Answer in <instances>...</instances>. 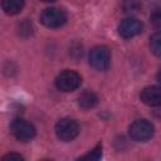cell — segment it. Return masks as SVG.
Here are the masks:
<instances>
[{
  "mask_svg": "<svg viewBox=\"0 0 161 161\" xmlns=\"http://www.w3.org/2000/svg\"><path fill=\"white\" fill-rule=\"evenodd\" d=\"M155 128L153 125L147 119H136L131 123L128 128V133L133 141L146 142L153 136Z\"/></svg>",
  "mask_w": 161,
  "mask_h": 161,
  "instance_id": "obj_1",
  "label": "cell"
},
{
  "mask_svg": "<svg viewBox=\"0 0 161 161\" xmlns=\"http://www.w3.org/2000/svg\"><path fill=\"white\" fill-rule=\"evenodd\" d=\"M79 133V125L73 118H62L55 125V135L63 142L74 140Z\"/></svg>",
  "mask_w": 161,
  "mask_h": 161,
  "instance_id": "obj_2",
  "label": "cell"
},
{
  "mask_svg": "<svg viewBox=\"0 0 161 161\" xmlns=\"http://www.w3.org/2000/svg\"><path fill=\"white\" fill-rule=\"evenodd\" d=\"M111 63V52L106 45H97L89 52V64L99 72L108 69Z\"/></svg>",
  "mask_w": 161,
  "mask_h": 161,
  "instance_id": "obj_3",
  "label": "cell"
},
{
  "mask_svg": "<svg viewBox=\"0 0 161 161\" xmlns=\"http://www.w3.org/2000/svg\"><path fill=\"white\" fill-rule=\"evenodd\" d=\"M82 83V77L74 72L65 69L60 72L55 78V87L62 92H72L75 91Z\"/></svg>",
  "mask_w": 161,
  "mask_h": 161,
  "instance_id": "obj_4",
  "label": "cell"
},
{
  "mask_svg": "<svg viewBox=\"0 0 161 161\" xmlns=\"http://www.w3.org/2000/svg\"><path fill=\"white\" fill-rule=\"evenodd\" d=\"M10 130L14 137L23 142L30 141L35 136V127L24 118H15L10 125Z\"/></svg>",
  "mask_w": 161,
  "mask_h": 161,
  "instance_id": "obj_5",
  "label": "cell"
},
{
  "mask_svg": "<svg viewBox=\"0 0 161 161\" xmlns=\"http://www.w3.org/2000/svg\"><path fill=\"white\" fill-rule=\"evenodd\" d=\"M40 21L47 28H60L67 21V14L57 8H48L40 14Z\"/></svg>",
  "mask_w": 161,
  "mask_h": 161,
  "instance_id": "obj_6",
  "label": "cell"
},
{
  "mask_svg": "<svg viewBox=\"0 0 161 161\" xmlns=\"http://www.w3.org/2000/svg\"><path fill=\"white\" fill-rule=\"evenodd\" d=\"M143 29V25L141 23V20H138L137 18L130 16L123 19L119 25H118V34L125 38V39H131L136 35H138Z\"/></svg>",
  "mask_w": 161,
  "mask_h": 161,
  "instance_id": "obj_7",
  "label": "cell"
},
{
  "mask_svg": "<svg viewBox=\"0 0 161 161\" xmlns=\"http://www.w3.org/2000/svg\"><path fill=\"white\" fill-rule=\"evenodd\" d=\"M140 98L141 101L150 106V107H157L161 103V93H160V88L157 86H148L145 87L141 93H140Z\"/></svg>",
  "mask_w": 161,
  "mask_h": 161,
  "instance_id": "obj_8",
  "label": "cell"
},
{
  "mask_svg": "<svg viewBox=\"0 0 161 161\" xmlns=\"http://www.w3.org/2000/svg\"><path fill=\"white\" fill-rule=\"evenodd\" d=\"M98 103V96L92 91H84L78 97V104L83 109H91L96 107Z\"/></svg>",
  "mask_w": 161,
  "mask_h": 161,
  "instance_id": "obj_9",
  "label": "cell"
},
{
  "mask_svg": "<svg viewBox=\"0 0 161 161\" xmlns=\"http://www.w3.org/2000/svg\"><path fill=\"white\" fill-rule=\"evenodd\" d=\"M25 5V0H1V8L4 13L9 15L19 14Z\"/></svg>",
  "mask_w": 161,
  "mask_h": 161,
  "instance_id": "obj_10",
  "label": "cell"
},
{
  "mask_svg": "<svg viewBox=\"0 0 161 161\" xmlns=\"http://www.w3.org/2000/svg\"><path fill=\"white\" fill-rule=\"evenodd\" d=\"M150 47H151L152 53L156 57H160V54H161V36H160V33L158 31L155 33L150 38Z\"/></svg>",
  "mask_w": 161,
  "mask_h": 161,
  "instance_id": "obj_11",
  "label": "cell"
},
{
  "mask_svg": "<svg viewBox=\"0 0 161 161\" xmlns=\"http://www.w3.org/2000/svg\"><path fill=\"white\" fill-rule=\"evenodd\" d=\"M141 3L140 0H123L122 1V9L125 13H135L140 10Z\"/></svg>",
  "mask_w": 161,
  "mask_h": 161,
  "instance_id": "obj_12",
  "label": "cell"
},
{
  "mask_svg": "<svg viewBox=\"0 0 161 161\" xmlns=\"http://www.w3.org/2000/svg\"><path fill=\"white\" fill-rule=\"evenodd\" d=\"M102 156V145H97L89 153L84 155L80 157V160H99Z\"/></svg>",
  "mask_w": 161,
  "mask_h": 161,
  "instance_id": "obj_13",
  "label": "cell"
},
{
  "mask_svg": "<svg viewBox=\"0 0 161 161\" xmlns=\"http://www.w3.org/2000/svg\"><path fill=\"white\" fill-rule=\"evenodd\" d=\"M31 30H33V28H31V24L29 23V21H24V23H21L20 24V28H19V33L23 35V33L24 31H26V36L28 35H30L31 34Z\"/></svg>",
  "mask_w": 161,
  "mask_h": 161,
  "instance_id": "obj_14",
  "label": "cell"
},
{
  "mask_svg": "<svg viewBox=\"0 0 161 161\" xmlns=\"http://www.w3.org/2000/svg\"><path fill=\"white\" fill-rule=\"evenodd\" d=\"M151 21H152V24L156 28L160 26V24H161V15H160V11L158 10H155V13L151 15Z\"/></svg>",
  "mask_w": 161,
  "mask_h": 161,
  "instance_id": "obj_15",
  "label": "cell"
},
{
  "mask_svg": "<svg viewBox=\"0 0 161 161\" xmlns=\"http://www.w3.org/2000/svg\"><path fill=\"white\" fill-rule=\"evenodd\" d=\"M24 157L19 153H15V152H11V153H8L3 157V160H23Z\"/></svg>",
  "mask_w": 161,
  "mask_h": 161,
  "instance_id": "obj_16",
  "label": "cell"
},
{
  "mask_svg": "<svg viewBox=\"0 0 161 161\" xmlns=\"http://www.w3.org/2000/svg\"><path fill=\"white\" fill-rule=\"evenodd\" d=\"M42 1H44V3H53V1H55V0H42Z\"/></svg>",
  "mask_w": 161,
  "mask_h": 161,
  "instance_id": "obj_17",
  "label": "cell"
}]
</instances>
